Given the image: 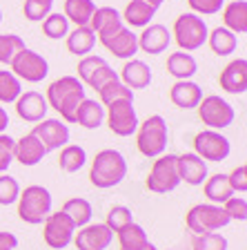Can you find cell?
Listing matches in <instances>:
<instances>
[{
    "instance_id": "obj_1",
    "label": "cell",
    "mask_w": 247,
    "mask_h": 250,
    "mask_svg": "<svg viewBox=\"0 0 247 250\" xmlns=\"http://www.w3.org/2000/svg\"><path fill=\"white\" fill-rule=\"evenodd\" d=\"M47 105L60 114L62 123H76L78 105L87 99V89L78 76H60L47 87Z\"/></svg>"
},
{
    "instance_id": "obj_2",
    "label": "cell",
    "mask_w": 247,
    "mask_h": 250,
    "mask_svg": "<svg viewBox=\"0 0 247 250\" xmlns=\"http://www.w3.org/2000/svg\"><path fill=\"white\" fill-rule=\"evenodd\" d=\"M127 177V159L120 154L118 150H100L92 161V170H89V181L92 186L100 188V190H109L123 183Z\"/></svg>"
},
{
    "instance_id": "obj_3",
    "label": "cell",
    "mask_w": 247,
    "mask_h": 250,
    "mask_svg": "<svg viewBox=\"0 0 247 250\" xmlns=\"http://www.w3.org/2000/svg\"><path fill=\"white\" fill-rule=\"evenodd\" d=\"M167 141H170V130H167V121L160 114H152L138 123L136 130V147L143 156L147 159H156V156L165 154L167 150Z\"/></svg>"
},
{
    "instance_id": "obj_4",
    "label": "cell",
    "mask_w": 247,
    "mask_h": 250,
    "mask_svg": "<svg viewBox=\"0 0 247 250\" xmlns=\"http://www.w3.org/2000/svg\"><path fill=\"white\" fill-rule=\"evenodd\" d=\"M18 217L29 226H40L52 212L54 199L45 186H27L18 197Z\"/></svg>"
},
{
    "instance_id": "obj_5",
    "label": "cell",
    "mask_w": 247,
    "mask_h": 250,
    "mask_svg": "<svg viewBox=\"0 0 247 250\" xmlns=\"http://www.w3.org/2000/svg\"><path fill=\"white\" fill-rule=\"evenodd\" d=\"M207 22L203 21L198 14H180L174 22V31H171V36H174L176 45L180 47V52H196V49H201L203 45L207 42Z\"/></svg>"
},
{
    "instance_id": "obj_6",
    "label": "cell",
    "mask_w": 247,
    "mask_h": 250,
    "mask_svg": "<svg viewBox=\"0 0 247 250\" xmlns=\"http://www.w3.org/2000/svg\"><path fill=\"white\" fill-rule=\"evenodd\" d=\"M185 224L191 234H205V232H218L232 224L225 214L223 206L216 203H196L191 206L185 217Z\"/></svg>"
},
{
    "instance_id": "obj_7",
    "label": "cell",
    "mask_w": 247,
    "mask_h": 250,
    "mask_svg": "<svg viewBox=\"0 0 247 250\" xmlns=\"http://www.w3.org/2000/svg\"><path fill=\"white\" fill-rule=\"evenodd\" d=\"M180 186L178 167H176V154H160L152 163L150 177H147V190L154 194L174 192Z\"/></svg>"
},
{
    "instance_id": "obj_8",
    "label": "cell",
    "mask_w": 247,
    "mask_h": 250,
    "mask_svg": "<svg viewBox=\"0 0 247 250\" xmlns=\"http://www.w3.org/2000/svg\"><path fill=\"white\" fill-rule=\"evenodd\" d=\"M198 116H201L203 125H207V130H225L234 123L236 119V112L229 103H227L223 96L218 94H209V96H203L201 103H198Z\"/></svg>"
},
{
    "instance_id": "obj_9",
    "label": "cell",
    "mask_w": 247,
    "mask_h": 250,
    "mask_svg": "<svg viewBox=\"0 0 247 250\" xmlns=\"http://www.w3.org/2000/svg\"><path fill=\"white\" fill-rule=\"evenodd\" d=\"M9 67L25 83H40V81L47 78V74H49L47 58L40 56L38 52H34V49H29V47H22L20 52L11 58Z\"/></svg>"
},
{
    "instance_id": "obj_10",
    "label": "cell",
    "mask_w": 247,
    "mask_h": 250,
    "mask_svg": "<svg viewBox=\"0 0 247 250\" xmlns=\"http://www.w3.org/2000/svg\"><path fill=\"white\" fill-rule=\"evenodd\" d=\"M194 154H198L203 161L221 163L232 154V143L218 130H201L194 136Z\"/></svg>"
},
{
    "instance_id": "obj_11",
    "label": "cell",
    "mask_w": 247,
    "mask_h": 250,
    "mask_svg": "<svg viewBox=\"0 0 247 250\" xmlns=\"http://www.w3.org/2000/svg\"><path fill=\"white\" fill-rule=\"evenodd\" d=\"M74 234H76V226L60 210L49 212V217L42 221V239L54 250H65L74 241Z\"/></svg>"
},
{
    "instance_id": "obj_12",
    "label": "cell",
    "mask_w": 247,
    "mask_h": 250,
    "mask_svg": "<svg viewBox=\"0 0 247 250\" xmlns=\"http://www.w3.org/2000/svg\"><path fill=\"white\" fill-rule=\"evenodd\" d=\"M105 121H107L109 130L116 136H132L138 130V114H136L134 101H116V103L107 105L105 112Z\"/></svg>"
},
{
    "instance_id": "obj_13",
    "label": "cell",
    "mask_w": 247,
    "mask_h": 250,
    "mask_svg": "<svg viewBox=\"0 0 247 250\" xmlns=\"http://www.w3.org/2000/svg\"><path fill=\"white\" fill-rule=\"evenodd\" d=\"M31 134L45 146L47 152H52V150H60V147L67 146L72 132H69V125L62 123L60 119H42L40 123L34 125Z\"/></svg>"
},
{
    "instance_id": "obj_14",
    "label": "cell",
    "mask_w": 247,
    "mask_h": 250,
    "mask_svg": "<svg viewBox=\"0 0 247 250\" xmlns=\"http://www.w3.org/2000/svg\"><path fill=\"white\" fill-rule=\"evenodd\" d=\"M114 241V232L105 224H87L78 228L72 244L78 250H107Z\"/></svg>"
},
{
    "instance_id": "obj_15",
    "label": "cell",
    "mask_w": 247,
    "mask_h": 250,
    "mask_svg": "<svg viewBox=\"0 0 247 250\" xmlns=\"http://www.w3.org/2000/svg\"><path fill=\"white\" fill-rule=\"evenodd\" d=\"M176 167H178L180 183L185 181L187 186H203L205 179L209 177L207 172V161H203L194 152H185V154H176Z\"/></svg>"
},
{
    "instance_id": "obj_16",
    "label": "cell",
    "mask_w": 247,
    "mask_h": 250,
    "mask_svg": "<svg viewBox=\"0 0 247 250\" xmlns=\"http://www.w3.org/2000/svg\"><path fill=\"white\" fill-rule=\"evenodd\" d=\"M100 45L109 54H114L116 58H123V61H129V58H134L138 54V36L129 27H120L116 34L100 38Z\"/></svg>"
},
{
    "instance_id": "obj_17",
    "label": "cell",
    "mask_w": 247,
    "mask_h": 250,
    "mask_svg": "<svg viewBox=\"0 0 247 250\" xmlns=\"http://www.w3.org/2000/svg\"><path fill=\"white\" fill-rule=\"evenodd\" d=\"M47 112L49 105L40 92H22L16 99V114L27 123H40L42 119H47Z\"/></svg>"
},
{
    "instance_id": "obj_18",
    "label": "cell",
    "mask_w": 247,
    "mask_h": 250,
    "mask_svg": "<svg viewBox=\"0 0 247 250\" xmlns=\"http://www.w3.org/2000/svg\"><path fill=\"white\" fill-rule=\"evenodd\" d=\"M221 89H225L227 94H245L247 92V61L245 58H236L229 65H225V69L218 76Z\"/></svg>"
},
{
    "instance_id": "obj_19",
    "label": "cell",
    "mask_w": 247,
    "mask_h": 250,
    "mask_svg": "<svg viewBox=\"0 0 247 250\" xmlns=\"http://www.w3.org/2000/svg\"><path fill=\"white\" fill-rule=\"evenodd\" d=\"M89 27L94 29L98 41H100V38H107L112 34H116L120 27H125V22L118 9H114V7H96L92 21H89Z\"/></svg>"
},
{
    "instance_id": "obj_20",
    "label": "cell",
    "mask_w": 247,
    "mask_h": 250,
    "mask_svg": "<svg viewBox=\"0 0 247 250\" xmlns=\"http://www.w3.org/2000/svg\"><path fill=\"white\" fill-rule=\"evenodd\" d=\"M118 78H120V83L127 85L132 92L134 89H145V87H150V83H152V67L145 61L129 58V61H125Z\"/></svg>"
},
{
    "instance_id": "obj_21",
    "label": "cell",
    "mask_w": 247,
    "mask_h": 250,
    "mask_svg": "<svg viewBox=\"0 0 247 250\" xmlns=\"http://www.w3.org/2000/svg\"><path fill=\"white\" fill-rule=\"evenodd\" d=\"M171 42V31L165 25H147L143 27L138 36V49H143L145 54H163Z\"/></svg>"
},
{
    "instance_id": "obj_22",
    "label": "cell",
    "mask_w": 247,
    "mask_h": 250,
    "mask_svg": "<svg viewBox=\"0 0 247 250\" xmlns=\"http://www.w3.org/2000/svg\"><path fill=\"white\" fill-rule=\"evenodd\" d=\"M45 154H47L45 146H42L40 141L31 134V132L25 134L22 139H18L16 141V146H14V161H18L25 167L38 166V163L45 159Z\"/></svg>"
},
{
    "instance_id": "obj_23",
    "label": "cell",
    "mask_w": 247,
    "mask_h": 250,
    "mask_svg": "<svg viewBox=\"0 0 247 250\" xmlns=\"http://www.w3.org/2000/svg\"><path fill=\"white\" fill-rule=\"evenodd\" d=\"M201 99H203V89L194 81H176L170 89V101L180 109L198 107Z\"/></svg>"
},
{
    "instance_id": "obj_24",
    "label": "cell",
    "mask_w": 247,
    "mask_h": 250,
    "mask_svg": "<svg viewBox=\"0 0 247 250\" xmlns=\"http://www.w3.org/2000/svg\"><path fill=\"white\" fill-rule=\"evenodd\" d=\"M167 72L176 78V81H191L196 72H198V62L191 54L187 52H174L167 56Z\"/></svg>"
},
{
    "instance_id": "obj_25",
    "label": "cell",
    "mask_w": 247,
    "mask_h": 250,
    "mask_svg": "<svg viewBox=\"0 0 247 250\" xmlns=\"http://www.w3.org/2000/svg\"><path fill=\"white\" fill-rule=\"evenodd\" d=\"M76 123L85 130H98L105 123V107L94 99H85L78 105Z\"/></svg>"
},
{
    "instance_id": "obj_26",
    "label": "cell",
    "mask_w": 247,
    "mask_h": 250,
    "mask_svg": "<svg viewBox=\"0 0 247 250\" xmlns=\"http://www.w3.org/2000/svg\"><path fill=\"white\" fill-rule=\"evenodd\" d=\"M223 27L232 34H245L247 31V2L234 0L223 7Z\"/></svg>"
},
{
    "instance_id": "obj_27",
    "label": "cell",
    "mask_w": 247,
    "mask_h": 250,
    "mask_svg": "<svg viewBox=\"0 0 247 250\" xmlns=\"http://www.w3.org/2000/svg\"><path fill=\"white\" fill-rule=\"evenodd\" d=\"M207 45H209V49L216 56H229V54L236 52L238 38H236V34H232L225 27H214L207 34Z\"/></svg>"
},
{
    "instance_id": "obj_28",
    "label": "cell",
    "mask_w": 247,
    "mask_h": 250,
    "mask_svg": "<svg viewBox=\"0 0 247 250\" xmlns=\"http://www.w3.org/2000/svg\"><path fill=\"white\" fill-rule=\"evenodd\" d=\"M60 212H65L69 217V221H72L74 226L78 228H82V226L92 224V217H94V208L92 203L87 201V199L82 197H74V199H67V201L62 203V210Z\"/></svg>"
},
{
    "instance_id": "obj_29",
    "label": "cell",
    "mask_w": 247,
    "mask_h": 250,
    "mask_svg": "<svg viewBox=\"0 0 247 250\" xmlns=\"http://www.w3.org/2000/svg\"><path fill=\"white\" fill-rule=\"evenodd\" d=\"M96 45V34H94L92 27H76L74 31L67 34V49L74 56H87L89 52Z\"/></svg>"
},
{
    "instance_id": "obj_30",
    "label": "cell",
    "mask_w": 247,
    "mask_h": 250,
    "mask_svg": "<svg viewBox=\"0 0 247 250\" xmlns=\"http://www.w3.org/2000/svg\"><path fill=\"white\" fill-rule=\"evenodd\" d=\"M205 197L209 203H216V206H223L229 197H234V190L227 181V174L218 172V174H211V177L205 179Z\"/></svg>"
},
{
    "instance_id": "obj_31",
    "label": "cell",
    "mask_w": 247,
    "mask_h": 250,
    "mask_svg": "<svg viewBox=\"0 0 247 250\" xmlns=\"http://www.w3.org/2000/svg\"><path fill=\"white\" fill-rule=\"evenodd\" d=\"M94 11H96V2L94 0H65V11L62 14L76 27H87Z\"/></svg>"
},
{
    "instance_id": "obj_32",
    "label": "cell",
    "mask_w": 247,
    "mask_h": 250,
    "mask_svg": "<svg viewBox=\"0 0 247 250\" xmlns=\"http://www.w3.org/2000/svg\"><path fill=\"white\" fill-rule=\"evenodd\" d=\"M120 16H123V22H127L129 27H147L152 25V18L156 16V9L145 5L143 0H132Z\"/></svg>"
},
{
    "instance_id": "obj_33",
    "label": "cell",
    "mask_w": 247,
    "mask_h": 250,
    "mask_svg": "<svg viewBox=\"0 0 247 250\" xmlns=\"http://www.w3.org/2000/svg\"><path fill=\"white\" fill-rule=\"evenodd\" d=\"M87 163V152L80 146H72L67 143L65 147H60V159H58V166H60L62 172L67 174H74V172L82 170V166Z\"/></svg>"
},
{
    "instance_id": "obj_34",
    "label": "cell",
    "mask_w": 247,
    "mask_h": 250,
    "mask_svg": "<svg viewBox=\"0 0 247 250\" xmlns=\"http://www.w3.org/2000/svg\"><path fill=\"white\" fill-rule=\"evenodd\" d=\"M116 234H118L120 250H136V248H143L145 244H150V237H147L145 228L138 226L136 221H132V224L125 226V228H120Z\"/></svg>"
},
{
    "instance_id": "obj_35",
    "label": "cell",
    "mask_w": 247,
    "mask_h": 250,
    "mask_svg": "<svg viewBox=\"0 0 247 250\" xmlns=\"http://www.w3.org/2000/svg\"><path fill=\"white\" fill-rule=\"evenodd\" d=\"M98 96H100L98 103L103 105V107L116 103V101H134V92L127 85L120 83V78H116V81H112V83H107L105 87L98 89Z\"/></svg>"
},
{
    "instance_id": "obj_36",
    "label": "cell",
    "mask_w": 247,
    "mask_h": 250,
    "mask_svg": "<svg viewBox=\"0 0 247 250\" xmlns=\"http://www.w3.org/2000/svg\"><path fill=\"white\" fill-rule=\"evenodd\" d=\"M22 94V81L14 72L0 69V105L16 103V99Z\"/></svg>"
},
{
    "instance_id": "obj_37",
    "label": "cell",
    "mask_w": 247,
    "mask_h": 250,
    "mask_svg": "<svg viewBox=\"0 0 247 250\" xmlns=\"http://www.w3.org/2000/svg\"><path fill=\"white\" fill-rule=\"evenodd\" d=\"M42 34L52 41H60V38H67L69 34V21L65 18V14L60 11H52L42 21Z\"/></svg>"
},
{
    "instance_id": "obj_38",
    "label": "cell",
    "mask_w": 247,
    "mask_h": 250,
    "mask_svg": "<svg viewBox=\"0 0 247 250\" xmlns=\"http://www.w3.org/2000/svg\"><path fill=\"white\" fill-rule=\"evenodd\" d=\"M229 241L221 232L191 234V250H227Z\"/></svg>"
},
{
    "instance_id": "obj_39",
    "label": "cell",
    "mask_w": 247,
    "mask_h": 250,
    "mask_svg": "<svg viewBox=\"0 0 247 250\" xmlns=\"http://www.w3.org/2000/svg\"><path fill=\"white\" fill-rule=\"evenodd\" d=\"M54 9V0H25L22 11L25 18L31 22H42Z\"/></svg>"
},
{
    "instance_id": "obj_40",
    "label": "cell",
    "mask_w": 247,
    "mask_h": 250,
    "mask_svg": "<svg viewBox=\"0 0 247 250\" xmlns=\"http://www.w3.org/2000/svg\"><path fill=\"white\" fill-rule=\"evenodd\" d=\"M103 65H107V61H105L103 56H96V54L82 56L80 61H78V81H80L82 85H87L89 81H92V76L103 67Z\"/></svg>"
},
{
    "instance_id": "obj_41",
    "label": "cell",
    "mask_w": 247,
    "mask_h": 250,
    "mask_svg": "<svg viewBox=\"0 0 247 250\" xmlns=\"http://www.w3.org/2000/svg\"><path fill=\"white\" fill-rule=\"evenodd\" d=\"M25 47V41L16 34H0V62L9 65L11 58Z\"/></svg>"
},
{
    "instance_id": "obj_42",
    "label": "cell",
    "mask_w": 247,
    "mask_h": 250,
    "mask_svg": "<svg viewBox=\"0 0 247 250\" xmlns=\"http://www.w3.org/2000/svg\"><path fill=\"white\" fill-rule=\"evenodd\" d=\"M132 221H134V214H132V210H129L127 206H114V208L107 212L105 226H107L112 232H118L120 228L129 226Z\"/></svg>"
},
{
    "instance_id": "obj_43",
    "label": "cell",
    "mask_w": 247,
    "mask_h": 250,
    "mask_svg": "<svg viewBox=\"0 0 247 250\" xmlns=\"http://www.w3.org/2000/svg\"><path fill=\"white\" fill-rule=\"evenodd\" d=\"M20 197V183L9 174H0V206H11Z\"/></svg>"
},
{
    "instance_id": "obj_44",
    "label": "cell",
    "mask_w": 247,
    "mask_h": 250,
    "mask_svg": "<svg viewBox=\"0 0 247 250\" xmlns=\"http://www.w3.org/2000/svg\"><path fill=\"white\" fill-rule=\"evenodd\" d=\"M223 210L229 221H247V201L245 197H229L223 203Z\"/></svg>"
},
{
    "instance_id": "obj_45",
    "label": "cell",
    "mask_w": 247,
    "mask_h": 250,
    "mask_svg": "<svg viewBox=\"0 0 247 250\" xmlns=\"http://www.w3.org/2000/svg\"><path fill=\"white\" fill-rule=\"evenodd\" d=\"M14 146L16 139H11L9 134H0V174H5L9 170V166L14 163Z\"/></svg>"
},
{
    "instance_id": "obj_46",
    "label": "cell",
    "mask_w": 247,
    "mask_h": 250,
    "mask_svg": "<svg viewBox=\"0 0 247 250\" xmlns=\"http://www.w3.org/2000/svg\"><path fill=\"white\" fill-rule=\"evenodd\" d=\"M191 14L198 16H214L225 7V0H187Z\"/></svg>"
},
{
    "instance_id": "obj_47",
    "label": "cell",
    "mask_w": 247,
    "mask_h": 250,
    "mask_svg": "<svg viewBox=\"0 0 247 250\" xmlns=\"http://www.w3.org/2000/svg\"><path fill=\"white\" fill-rule=\"evenodd\" d=\"M227 181L232 186L234 194H245L247 192V166H238L227 174Z\"/></svg>"
},
{
    "instance_id": "obj_48",
    "label": "cell",
    "mask_w": 247,
    "mask_h": 250,
    "mask_svg": "<svg viewBox=\"0 0 247 250\" xmlns=\"http://www.w3.org/2000/svg\"><path fill=\"white\" fill-rule=\"evenodd\" d=\"M116 78H118V72H114V69L109 67V62H107V65H103V67H100L96 74H94L92 81H89L87 85H89L92 89H96V92H98L100 87H105V85L112 83V81H116Z\"/></svg>"
},
{
    "instance_id": "obj_49",
    "label": "cell",
    "mask_w": 247,
    "mask_h": 250,
    "mask_svg": "<svg viewBox=\"0 0 247 250\" xmlns=\"http://www.w3.org/2000/svg\"><path fill=\"white\" fill-rule=\"evenodd\" d=\"M18 248V237L14 232L0 230V250H16Z\"/></svg>"
},
{
    "instance_id": "obj_50",
    "label": "cell",
    "mask_w": 247,
    "mask_h": 250,
    "mask_svg": "<svg viewBox=\"0 0 247 250\" xmlns=\"http://www.w3.org/2000/svg\"><path fill=\"white\" fill-rule=\"evenodd\" d=\"M7 125H9V114H7V109L0 105V134L7 132Z\"/></svg>"
},
{
    "instance_id": "obj_51",
    "label": "cell",
    "mask_w": 247,
    "mask_h": 250,
    "mask_svg": "<svg viewBox=\"0 0 247 250\" xmlns=\"http://www.w3.org/2000/svg\"><path fill=\"white\" fill-rule=\"evenodd\" d=\"M143 2H145V5H150V7H154V9H158L165 0H143Z\"/></svg>"
},
{
    "instance_id": "obj_52",
    "label": "cell",
    "mask_w": 247,
    "mask_h": 250,
    "mask_svg": "<svg viewBox=\"0 0 247 250\" xmlns=\"http://www.w3.org/2000/svg\"><path fill=\"white\" fill-rule=\"evenodd\" d=\"M136 250H158V248H156V246H154V244H152V241H150V244H145L143 248H136Z\"/></svg>"
},
{
    "instance_id": "obj_53",
    "label": "cell",
    "mask_w": 247,
    "mask_h": 250,
    "mask_svg": "<svg viewBox=\"0 0 247 250\" xmlns=\"http://www.w3.org/2000/svg\"><path fill=\"white\" fill-rule=\"evenodd\" d=\"M0 22H2V9H0Z\"/></svg>"
}]
</instances>
